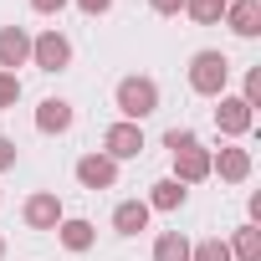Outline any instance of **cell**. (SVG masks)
Listing matches in <instances>:
<instances>
[{
  "mask_svg": "<svg viewBox=\"0 0 261 261\" xmlns=\"http://www.w3.org/2000/svg\"><path fill=\"white\" fill-rule=\"evenodd\" d=\"M113 108H118V118L123 123H144V118H154L159 113V82L154 77H118V87H113Z\"/></svg>",
  "mask_w": 261,
  "mask_h": 261,
  "instance_id": "cell-1",
  "label": "cell"
},
{
  "mask_svg": "<svg viewBox=\"0 0 261 261\" xmlns=\"http://www.w3.org/2000/svg\"><path fill=\"white\" fill-rule=\"evenodd\" d=\"M225 87H230V57L215 51V46L195 51V57H190V92H200V97H225Z\"/></svg>",
  "mask_w": 261,
  "mask_h": 261,
  "instance_id": "cell-2",
  "label": "cell"
},
{
  "mask_svg": "<svg viewBox=\"0 0 261 261\" xmlns=\"http://www.w3.org/2000/svg\"><path fill=\"white\" fill-rule=\"evenodd\" d=\"M31 67H41V72H67V67H72V41H67V31L46 26L41 36H31Z\"/></svg>",
  "mask_w": 261,
  "mask_h": 261,
  "instance_id": "cell-3",
  "label": "cell"
},
{
  "mask_svg": "<svg viewBox=\"0 0 261 261\" xmlns=\"http://www.w3.org/2000/svg\"><path fill=\"white\" fill-rule=\"evenodd\" d=\"M102 154H108L113 164L139 159V154H144V128H139V123H123V118L108 123V128H102Z\"/></svg>",
  "mask_w": 261,
  "mask_h": 261,
  "instance_id": "cell-4",
  "label": "cell"
},
{
  "mask_svg": "<svg viewBox=\"0 0 261 261\" xmlns=\"http://www.w3.org/2000/svg\"><path fill=\"white\" fill-rule=\"evenodd\" d=\"M21 220H26V230H57V225L67 220V210H62L57 190H36V195H26Z\"/></svg>",
  "mask_w": 261,
  "mask_h": 261,
  "instance_id": "cell-5",
  "label": "cell"
},
{
  "mask_svg": "<svg viewBox=\"0 0 261 261\" xmlns=\"http://www.w3.org/2000/svg\"><path fill=\"white\" fill-rule=\"evenodd\" d=\"M72 174H77V185H82V190H113V185H118V164H113L102 149L82 154V159L72 164Z\"/></svg>",
  "mask_w": 261,
  "mask_h": 261,
  "instance_id": "cell-6",
  "label": "cell"
},
{
  "mask_svg": "<svg viewBox=\"0 0 261 261\" xmlns=\"http://www.w3.org/2000/svg\"><path fill=\"white\" fill-rule=\"evenodd\" d=\"M215 102H220V108H215V128H220V139H246L251 128H256V113H251L241 97L225 92V97H215Z\"/></svg>",
  "mask_w": 261,
  "mask_h": 261,
  "instance_id": "cell-7",
  "label": "cell"
},
{
  "mask_svg": "<svg viewBox=\"0 0 261 261\" xmlns=\"http://www.w3.org/2000/svg\"><path fill=\"white\" fill-rule=\"evenodd\" d=\"M72 123H77V113H72L67 97H41L36 102V134L62 139V134H72Z\"/></svg>",
  "mask_w": 261,
  "mask_h": 261,
  "instance_id": "cell-8",
  "label": "cell"
},
{
  "mask_svg": "<svg viewBox=\"0 0 261 261\" xmlns=\"http://www.w3.org/2000/svg\"><path fill=\"white\" fill-rule=\"evenodd\" d=\"M210 174H220L225 185H246L251 179V149H236V144L215 149L210 154Z\"/></svg>",
  "mask_w": 261,
  "mask_h": 261,
  "instance_id": "cell-9",
  "label": "cell"
},
{
  "mask_svg": "<svg viewBox=\"0 0 261 261\" xmlns=\"http://www.w3.org/2000/svg\"><path fill=\"white\" fill-rule=\"evenodd\" d=\"M31 67V31L26 26H0V72Z\"/></svg>",
  "mask_w": 261,
  "mask_h": 261,
  "instance_id": "cell-10",
  "label": "cell"
},
{
  "mask_svg": "<svg viewBox=\"0 0 261 261\" xmlns=\"http://www.w3.org/2000/svg\"><path fill=\"white\" fill-rule=\"evenodd\" d=\"M220 21L230 26V36H241V41H256V36H261V0H230Z\"/></svg>",
  "mask_w": 261,
  "mask_h": 261,
  "instance_id": "cell-11",
  "label": "cell"
},
{
  "mask_svg": "<svg viewBox=\"0 0 261 261\" xmlns=\"http://www.w3.org/2000/svg\"><path fill=\"white\" fill-rule=\"evenodd\" d=\"M169 179H179L185 190H190V185H200V179H210V149H200V144H195V149H179V154H174V174H169Z\"/></svg>",
  "mask_w": 261,
  "mask_h": 261,
  "instance_id": "cell-12",
  "label": "cell"
},
{
  "mask_svg": "<svg viewBox=\"0 0 261 261\" xmlns=\"http://www.w3.org/2000/svg\"><path fill=\"white\" fill-rule=\"evenodd\" d=\"M185 200H190V190H185L179 179H169V174H164V179H154V185H149V200H144V205H149V210H159V215H174V210H185Z\"/></svg>",
  "mask_w": 261,
  "mask_h": 261,
  "instance_id": "cell-13",
  "label": "cell"
},
{
  "mask_svg": "<svg viewBox=\"0 0 261 261\" xmlns=\"http://www.w3.org/2000/svg\"><path fill=\"white\" fill-rule=\"evenodd\" d=\"M57 241H62L72 256H82V251H92V246H97V225H92V220H82V215H67V220L57 225Z\"/></svg>",
  "mask_w": 261,
  "mask_h": 261,
  "instance_id": "cell-14",
  "label": "cell"
},
{
  "mask_svg": "<svg viewBox=\"0 0 261 261\" xmlns=\"http://www.w3.org/2000/svg\"><path fill=\"white\" fill-rule=\"evenodd\" d=\"M149 220H154V210L144 200H118L113 205V230L118 236H139V230H149Z\"/></svg>",
  "mask_w": 261,
  "mask_h": 261,
  "instance_id": "cell-15",
  "label": "cell"
},
{
  "mask_svg": "<svg viewBox=\"0 0 261 261\" xmlns=\"http://www.w3.org/2000/svg\"><path fill=\"white\" fill-rule=\"evenodd\" d=\"M225 246H230V261H261V225H256V220L236 225Z\"/></svg>",
  "mask_w": 261,
  "mask_h": 261,
  "instance_id": "cell-16",
  "label": "cell"
},
{
  "mask_svg": "<svg viewBox=\"0 0 261 261\" xmlns=\"http://www.w3.org/2000/svg\"><path fill=\"white\" fill-rule=\"evenodd\" d=\"M154 261H190V241L179 230H159L154 236Z\"/></svg>",
  "mask_w": 261,
  "mask_h": 261,
  "instance_id": "cell-17",
  "label": "cell"
},
{
  "mask_svg": "<svg viewBox=\"0 0 261 261\" xmlns=\"http://www.w3.org/2000/svg\"><path fill=\"white\" fill-rule=\"evenodd\" d=\"M190 261H230V246L220 236H205V241H190Z\"/></svg>",
  "mask_w": 261,
  "mask_h": 261,
  "instance_id": "cell-18",
  "label": "cell"
},
{
  "mask_svg": "<svg viewBox=\"0 0 261 261\" xmlns=\"http://www.w3.org/2000/svg\"><path fill=\"white\" fill-rule=\"evenodd\" d=\"M185 16L200 21V26H215L225 16V0H185Z\"/></svg>",
  "mask_w": 261,
  "mask_h": 261,
  "instance_id": "cell-19",
  "label": "cell"
},
{
  "mask_svg": "<svg viewBox=\"0 0 261 261\" xmlns=\"http://www.w3.org/2000/svg\"><path fill=\"white\" fill-rule=\"evenodd\" d=\"M241 102H246L251 113L261 108V67H251V72H246V82H241Z\"/></svg>",
  "mask_w": 261,
  "mask_h": 261,
  "instance_id": "cell-20",
  "label": "cell"
},
{
  "mask_svg": "<svg viewBox=\"0 0 261 261\" xmlns=\"http://www.w3.org/2000/svg\"><path fill=\"white\" fill-rule=\"evenodd\" d=\"M16 102H21V77L16 72H0V113L16 108Z\"/></svg>",
  "mask_w": 261,
  "mask_h": 261,
  "instance_id": "cell-21",
  "label": "cell"
},
{
  "mask_svg": "<svg viewBox=\"0 0 261 261\" xmlns=\"http://www.w3.org/2000/svg\"><path fill=\"white\" fill-rule=\"evenodd\" d=\"M200 139H195V128H169V134H164V149L169 154H179V149H195Z\"/></svg>",
  "mask_w": 261,
  "mask_h": 261,
  "instance_id": "cell-22",
  "label": "cell"
},
{
  "mask_svg": "<svg viewBox=\"0 0 261 261\" xmlns=\"http://www.w3.org/2000/svg\"><path fill=\"white\" fill-rule=\"evenodd\" d=\"M16 159H21L16 139H6V134H0V174H6V169H16Z\"/></svg>",
  "mask_w": 261,
  "mask_h": 261,
  "instance_id": "cell-23",
  "label": "cell"
},
{
  "mask_svg": "<svg viewBox=\"0 0 261 261\" xmlns=\"http://www.w3.org/2000/svg\"><path fill=\"white\" fill-rule=\"evenodd\" d=\"M67 6H72V0H31V11H36V16H62Z\"/></svg>",
  "mask_w": 261,
  "mask_h": 261,
  "instance_id": "cell-24",
  "label": "cell"
},
{
  "mask_svg": "<svg viewBox=\"0 0 261 261\" xmlns=\"http://www.w3.org/2000/svg\"><path fill=\"white\" fill-rule=\"evenodd\" d=\"M77 11H82V16H108L113 0H77Z\"/></svg>",
  "mask_w": 261,
  "mask_h": 261,
  "instance_id": "cell-25",
  "label": "cell"
},
{
  "mask_svg": "<svg viewBox=\"0 0 261 261\" xmlns=\"http://www.w3.org/2000/svg\"><path fill=\"white\" fill-rule=\"evenodd\" d=\"M149 11H154V16H179L185 0H149Z\"/></svg>",
  "mask_w": 261,
  "mask_h": 261,
  "instance_id": "cell-26",
  "label": "cell"
},
{
  "mask_svg": "<svg viewBox=\"0 0 261 261\" xmlns=\"http://www.w3.org/2000/svg\"><path fill=\"white\" fill-rule=\"evenodd\" d=\"M0 256H6V236H0Z\"/></svg>",
  "mask_w": 261,
  "mask_h": 261,
  "instance_id": "cell-27",
  "label": "cell"
},
{
  "mask_svg": "<svg viewBox=\"0 0 261 261\" xmlns=\"http://www.w3.org/2000/svg\"><path fill=\"white\" fill-rule=\"evenodd\" d=\"M225 6H230V0H225Z\"/></svg>",
  "mask_w": 261,
  "mask_h": 261,
  "instance_id": "cell-28",
  "label": "cell"
}]
</instances>
